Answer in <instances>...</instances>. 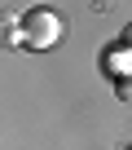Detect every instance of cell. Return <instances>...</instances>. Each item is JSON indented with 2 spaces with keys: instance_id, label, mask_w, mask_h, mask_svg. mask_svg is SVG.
Here are the masks:
<instances>
[{
  "instance_id": "6da1fadb",
  "label": "cell",
  "mask_w": 132,
  "mask_h": 150,
  "mask_svg": "<svg viewBox=\"0 0 132 150\" xmlns=\"http://www.w3.org/2000/svg\"><path fill=\"white\" fill-rule=\"evenodd\" d=\"M62 40V18L53 13V9H31L27 18H22V44L27 49H53Z\"/></svg>"
},
{
  "instance_id": "7a4b0ae2",
  "label": "cell",
  "mask_w": 132,
  "mask_h": 150,
  "mask_svg": "<svg viewBox=\"0 0 132 150\" xmlns=\"http://www.w3.org/2000/svg\"><path fill=\"white\" fill-rule=\"evenodd\" d=\"M101 75H106L110 84L132 80V49H123L119 40H114V44H106V49H101Z\"/></svg>"
},
{
  "instance_id": "3957f363",
  "label": "cell",
  "mask_w": 132,
  "mask_h": 150,
  "mask_svg": "<svg viewBox=\"0 0 132 150\" xmlns=\"http://www.w3.org/2000/svg\"><path fill=\"white\" fill-rule=\"evenodd\" d=\"M5 44H22V22H5Z\"/></svg>"
},
{
  "instance_id": "277c9868",
  "label": "cell",
  "mask_w": 132,
  "mask_h": 150,
  "mask_svg": "<svg viewBox=\"0 0 132 150\" xmlns=\"http://www.w3.org/2000/svg\"><path fill=\"white\" fill-rule=\"evenodd\" d=\"M114 93H119V97L132 106V80H119V84H114Z\"/></svg>"
},
{
  "instance_id": "5b68a950",
  "label": "cell",
  "mask_w": 132,
  "mask_h": 150,
  "mask_svg": "<svg viewBox=\"0 0 132 150\" xmlns=\"http://www.w3.org/2000/svg\"><path fill=\"white\" fill-rule=\"evenodd\" d=\"M119 44H123V49H132V22L123 27V35H119Z\"/></svg>"
},
{
  "instance_id": "8992f818",
  "label": "cell",
  "mask_w": 132,
  "mask_h": 150,
  "mask_svg": "<svg viewBox=\"0 0 132 150\" xmlns=\"http://www.w3.org/2000/svg\"><path fill=\"white\" fill-rule=\"evenodd\" d=\"M128 150H132V141H128Z\"/></svg>"
}]
</instances>
